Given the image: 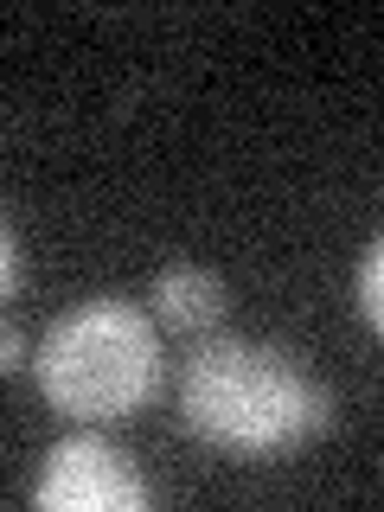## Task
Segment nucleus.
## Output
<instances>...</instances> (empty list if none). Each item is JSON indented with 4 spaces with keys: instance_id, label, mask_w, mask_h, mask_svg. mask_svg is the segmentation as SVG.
Listing matches in <instances>:
<instances>
[{
    "instance_id": "obj_7",
    "label": "nucleus",
    "mask_w": 384,
    "mask_h": 512,
    "mask_svg": "<svg viewBox=\"0 0 384 512\" xmlns=\"http://www.w3.org/2000/svg\"><path fill=\"white\" fill-rule=\"evenodd\" d=\"M0 346H7V359H0V365H7V372H20V365H26V359H20V333L7 327V340H0Z\"/></svg>"
},
{
    "instance_id": "obj_2",
    "label": "nucleus",
    "mask_w": 384,
    "mask_h": 512,
    "mask_svg": "<svg viewBox=\"0 0 384 512\" xmlns=\"http://www.w3.org/2000/svg\"><path fill=\"white\" fill-rule=\"evenodd\" d=\"M39 391L45 404L71 423H109L148 404L160 378V346L141 308L128 301H84V308L58 314L39 340Z\"/></svg>"
},
{
    "instance_id": "obj_5",
    "label": "nucleus",
    "mask_w": 384,
    "mask_h": 512,
    "mask_svg": "<svg viewBox=\"0 0 384 512\" xmlns=\"http://www.w3.org/2000/svg\"><path fill=\"white\" fill-rule=\"evenodd\" d=\"M359 301H365V320L384 333V237L372 244V256H365V269H359Z\"/></svg>"
},
{
    "instance_id": "obj_4",
    "label": "nucleus",
    "mask_w": 384,
    "mask_h": 512,
    "mask_svg": "<svg viewBox=\"0 0 384 512\" xmlns=\"http://www.w3.org/2000/svg\"><path fill=\"white\" fill-rule=\"evenodd\" d=\"M154 308L160 320H173V327H212L218 308H224V288L212 269H192V263H173V269H160V282H154Z\"/></svg>"
},
{
    "instance_id": "obj_1",
    "label": "nucleus",
    "mask_w": 384,
    "mask_h": 512,
    "mask_svg": "<svg viewBox=\"0 0 384 512\" xmlns=\"http://www.w3.org/2000/svg\"><path fill=\"white\" fill-rule=\"evenodd\" d=\"M180 416L186 429H199L218 448H282L327 423L333 404L282 352L244 340H205L186 359Z\"/></svg>"
},
{
    "instance_id": "obj_3",
    "label": "nucleus",
    "mask_w": 384,
    "mask_h": 512,
    "mask_svg": "<svg viewBox=\"0 0 384 512\" xmlns=\"http://www.w3.org/2000/svg\"><path fill=\"white\" fill-rule=\"evenodd\" d=\"M32 506H45V512H141L148 506V487H141V474L109 442L71 436L45 455Z\"/></svg>"
},
{
    "instance_id": "obj_6",
    "label": "nucleus",
    "mask_w": 384,
    "mask_h": 512,
    "mask_svg": "<svg viewBox=\"0 0 384 512\" xmlns=\"http://www.w3.org/2000/svg\"><path fill=\"white\" fill-rule=\"evenodd\" d=\"M0 256H7V263H0V276H7V295H20V237H13V224L0 231Z\"/></svg>"
}]
</instances>
